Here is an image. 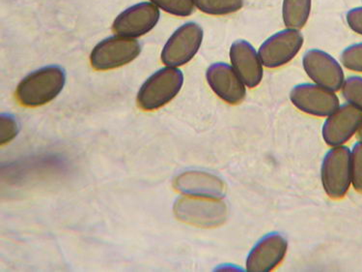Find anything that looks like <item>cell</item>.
Returning <instances> with one entry per match:
<instances>
[{"label":"cell","mask_w":362,"mask_h":272,"mask_svg":"<svg viewBox=\"0 0 362 272\" xmlns=\"http://www.w3.org/2000/svg\"><path fill=\"white\" fill-rule=\"evenodd\" d=\"M303 66L306 75L318 86L332 91L342 89L345 76L342 66L329 52L310 49L305 52Z\"/></svg>","instance_id":"obj_8"},{"label":"cell","mask_w":362,"mask_h":272,"mask_svg":"<svg viewBox=\"0 0 362 272\" xmlns=\"http://www.w3.org/2000/svg\"><path fill=\"white\" fill-rule=\"evenodd\" d=\"M356 135H358V138L359 141L362 142V123L361 124V126H359L358 132H356Z\"/></svg>","instance_id":"obj_24"},{"label":"cell","mask_w":362,"mask_h":272,"mask_svg":"<svg viewBox=\"0 0 362 272\" xmlns=\"http://www.w3.org/2000/svg\"><path fill=\"white\" fill-rule=\"evenodd\" d=\"M174 187L179 192L189 196L221 199L224 196L226 186L221 178L205 171H186L177 176Z\"/></svg>","instance_id":"obj_15"},{"label":"cell","mask_w":362,"mask_h":272,"mask_svg":"<svg viewBox=\"0 0 362 272\" xmlns=\"http://www.w3.org/2000/svg\"><path fill=\"white\" fill-rule=\"evenodd\" d=\"M229 57L232 67L245 86L255 89L260 84L264 65L252 44L245 39H238L230 47Z\"/></svg>","instance_id":"obj_14"},{"label":"cell","mask_w":362,"mask_h":272,"mask_svg":"<svg viewBox=\"0 0 362 272\" xmlns=\"http://www.w3.org/2000/svg\"><path fill=\"white\" fill-rule=\"evenodd\" d=\"M341 91L346 101L362 112V76H351L345 79Z\"/></svg>","instance_id":"obj_19"},{"label":"cell","mask_w":362,"mask_h":272,"mask_svg":"<svg viewBox=\"0 0 362 272\" xmlns=\"http://www.w3.org/2000/svg\"><path fill=\"white\" fill-rule=\"evenodd\" d=\"M204 31L197 23L189 22L177 28L163 47L162 60L169 67L189 62L199 51Z\"/></svg>","instance_id":"obj_5"},{"label":"cell","mask_w":362,"mask_h":272,"mask_svg":"<svg viewBox=\"0 0 362 272\" xmlns=\"http://www.w3.org/2000/svg\"><path fill=\"white\" fill-rule=\"evenodd\" d=\"M351 184L358 192L362 193V142L354 144L351 152Z\"/></svg>","instance_id":"obj_21"},{"label":"cell","mask_w":362,"mask_h":272,"mask_svg":"<svg viewBox=\"0 0 362 272\" xmlns=\"http://www.w3.org/2000/svg\"><path fill=\"white\" fill-rule=\"evenodd\" d=\"M288 242L279 232H269L253 246L247 258L248 271H273L286 255Z\"/></svg>","instance_id":"obj_13"},{"label":"cell","mask_w":362,"mask_h":272,"mask_svg":"<svg viewBox=\"0 0 362 272\" xmlns=\"http://www.w3.org/2000/svg\"><path fill=\"white\" fill-rule=\"evenodd\" d=\"M156 6L177 17H189L194 12V0H151Z\"/></svg>","instance_id":"obj_18"},{"label":"cell","mask_w":362,"mask_h":272,"mask_svg":"<svg viewBox=\"0 0 362 272\" xmlns=\"http://www.w3.org/2000/svg\"><path fill=\"white\" fill-rule=\"evenodd\" d=\"M346 22L354 33L362 35V6L353 8L348 11Z\"/></svg>","instance_id":"obj_23"},{"label":"cell","mask_w":362,"mask_h":272,"mask_svg":"<svg viewBox=\"0 0 362 272\" xmlns=\"http://www.w3.org/2000/svg\"><path fill=\"white\" fill-rule=\"evenodd\" d=\"M184 84V75L176 67L158 70L141 86L137 94V105L144 110L160 109L175 98Z\"/></svg>","instance_id":"obj_2"},{"label":"cell","mask_w":362,"mask_h":272,"mask_svg":"<svg viewBox=\"0 0 362 272\" xmlns=\"http://www.w3.org/2000/svg\"><path fill=\"white\" fill-rule=\"evenodd\" d=\"M174 213L180 221L202 228H215L227 217L226 203L205 197H182L174 205Z\"/></svg>","instance_id":"obj_3"},{"label":"cell","mask_w":362,"mask_h":272,"mask_svg":"<svg viewBox=\"0 0 362 272\" xmlns=\"http://www.w3.org/2000/svg\"><path fill=\"white\" fill-rule=\"evenodd\" d=\"M18 132V124L12 115H1V144H8L16 138Z\"/></svg>","instance_id":"obj_22"},{"label":"cell","mask_w":362,"mask_h":272,"mask_svg":"<svg viewBox=\"0 0 362 272\" xmlns=\"http://www.w3.org/2000/svg\"><path fill=\"white\" fill-rule=\"evenodd\" d=\"M325 191L332 199H341L347 194L351 183V150L338 145L325 155L321 168Z\"/></svg>","instance_id":"obj_4"},{"label":"cell","mask_w":362,"mask_h":272,"mask_svg":"<svg viewBox=\"0 0 362 272\" xmlns=\"http://www.w3.org/2000/svg\"><path fill=\"white\" fill-rule=\"evenodd\" d=\"M341 63L347 69L362 73V42L350 45L341 52Z\"/></svg>","instance_id":"obj_20"},{"label":"cell","mask_w":362,"mask_h":272,"mask_svg":"<svg viewBox=\"0 0 362 272\" xmlns=\"http://www.w3.org/2000/svg\"><path fill=\"white\" fill-rule=\"evenodd\" d=\"M64 70L57 65L40 68L18 84L16 98L25 107H40L52 101L65 86Z\"/></svg>","instance_id":"obj_1"},{"label":"cell","mask_w":362,"mask_h":272,"mask_svg":"<svg viewBox=\"0 0 362 272\" xmlns=\"http://www.w3.org/2000/svg\"><path fill=\"white\" fill-rule=\"evenodd\" d=\"M290 100L300 112L325 118L339 107V99L334 91L316 84H300L293 87Z\"/></svg>","instance_id":"obj_9"},{"label":"cell","mask_w":362,"mask_h":272,"mask_svg":"<svg viewBox=\"0 0 362 272\" xmlns=\"http://www.w3.org/2000/svg\"><path fill=\"white\" fill-rule=\"evenodd\" d=\"M141 51L140 44L134 39L113 36L100 42L90 55L94 69L112 70L133 62Z\"/></svg>","instance_id":"obj_7"},{"label":"cell","mask_w":362,"mask_h":272,"mask_svg":"<svg viewBox=\"0 0 362 272\" xmlns=\"http://www.w3.org/2000/svg\"><path fill=\"white\" fill-rule=\"evenodd\" d=\"M361 123V110L349 103L341 105L325 121L324 141L330 147L343 145L358 132Z\"/></svg>","instance_id":"obj_11"},{"label":"cell","mask_w":362,"mask_h":272,"mask_svg":"<svg viewBox=\"0 0 362 272\" xmlns=\"http://www.w3.org/2000/svg\"><path fill=\"white\" fill-rule=\"evenodd\" d=\"M195 7L211 16L234 14L243 9L245 0H194Z\"/></svg>","instance_id":"obj_17"},{"label":"cell","mask_w":362,"mask_h":272,"mask_svg":"<svg viewBox=\"0 0 362 272\" xmlns=\"http://www.w3.org/2000/svg\"><path fill=\"white\" fill-rule=\"evenodd\" d=\"M206 79L213 91L228 104H240L247 96V86L240 80L232 65L223 62L214 63L208 68Z\"/></svg>","instance_id":"obj_12"},{"label":"cell","mask_w":362,"mask_h":272,"mask_svg":"<svg viewBox=\"0 0 362 272\" xmlns=\"http://www.w3.org/2000/svg\"><path fill=\"white\" fill-rule=\"evenodd\" d=\"M305 37L298 29L285 28L269 36L259 47L264 67L279 68L288 64L300 52Z\"/></svg>","instance_id":"obj_6"},{"label":"cell","mask_w":362,"mask_h":272,"mask_svg":"<svg viewBox=\"0 0 362 272\" xmlns=\"http://www.w3.org/2000/svg\"><path fill=\"white\" fill-rule=\"evenodd\" d=\"M160 16V10L155 4L141 2L128 8L115 18L113 31L119 36L136 38L152 30Z\"/></svg>","instance_id":"obj_10"},{"label":"cell","mask_w":362,"mask_h":272,"mask_svg":"<svg viewBox=\"0 0 362 272\" xmlns=\"http://www.w3.org/2000/svg\"><path fill=\"white\" fill-rule=\"evenodd\" d=\"M313 8V0H284L282 20L287 28L300 30L308 23Z\"/></svg>","instance_id":"obj_16"}]
</instances>
